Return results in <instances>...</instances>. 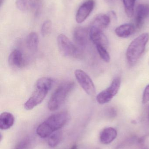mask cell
Instances as JSON below:
<instances>
[{"instance_id":"cell-9","label":"cell","mask_w":149,"mask_h":149,"mask_svg":"<svg viewBox=\"0 0 149 149\" xmlns=\"http://www.w3.org/2000/svg\"><path fill=\"white\" fill-rule=\"evenodd\" d=\"M89 37L90 40L95 45H99L106 48L108 46V39L102 30L91 26L89 31Z\"/></svg>"},{"instance_id":"cell-18","label":"cell","mask_w":149,"mask_h":149,"mask_svg":"<svg viewBox=\"0 0 149 149\" xmlns=\"http://www.w3.org/2000/svg\"><path fill=\"white\" fill-rule=\"evenodd\" d=\"M26 45L29 50L32 52L37 51L38 45V37L35 32H31L27 36Z\"/></svg>"},{"instance_id":"cell-1","label":"cell","mask_w":149,"mask_h":149,"mask_svg":"<svg viewBox=\"0 0 149 149\" xmlns=\"http://www.w3.org/2000/svg\"><path fill=\"white\" fill-rule=\"evenodd\" d=\"M68 119L69 116L66 112L52 115L38 126L36 129L37 134L41 138H46L63 127Z\"/></svg>"},{"instance_id":"cell-3","label":"cell","mask_w":149,"mask_h":149,"mask_svg":"<svg viewBox=\"0 0 149 149\" xmlns=\"http://www.w3.org/2000/svg\"><path fill=\"white\" fill-rule=\"evenodd\" d=\"M149 40V34L144 33L134 39L129 45L126 52L127 60L130 64L137 62L145 51Z\"/></svg>"},{"instance_id":"cell-15","label":"cell","mask_w":149,"mask_h":149,"mask_svg":"<svg viewBox=\"0 0 149 149\" xmlns=\"http://www.w3.org/2000/svg\"><path fill=\"white\" fill-rule=\"evenodd\" d=\"M135 29L134 26L131 24H125L117 27L115 30L116 35L122 38H127L133 35Z\"/></svg>"},{"instance_id":"cell-26","label":"cell","mask_w":149,"mask_h":149,"mask_svg":"<svg viewBox=\"0 0 149 149\" xmlns=\"http://www.w3.org/2000/svg\"><path fill=\"white\" fill-rule=\"evenodd\" d=\"M70 149H78V146L76 144L73 145L72 147Z\"/></svg>"},{"instance_id":"cell-17","label":"cell","mask_w":149,"mask_h":149,"mask_svg":"<svg viewBox=\"0 0 149 149\" xmlns=\"http://www.w3.org/2000/svg\"><path fill=\"white\" fill-rule=\"evenodd\" d=\"M15 122L14 116L11 113L3 112L0 116V128L6 130L10 128Z\"/></svg>"},{"instance_id":"cell-29","label":"cell","mask_w":149,"mask_h":149,"mask_svg":"<svg viewBox=\"0 0 149 149\" xmlns=\"http://www.w3.org/2000/svg\"></svg>"},{"instance_id":"cell-5","label":"cell","mask_w":149,"mask_h":149,"mask_svg":"<svg viewBox=\"0 0 149 149\" xmlns=\"http://www.w3.org/2000/svg\"><path fill=\"white\" fill-rule=\"evenodd\" d=\"M57 44L60 52L64 56L74 58L82 56L81 49L64 34H60L57 37Z\"/></svg>"},{"instance_id":"cell-20","label":"cell","mask_w":149,"mask_h":149,"mask_svg":"<svg viewBox=\"0 0 149 149\" xmlns=\"http://www.w3.org/2000/svg\"><path fill=\"white\" fill-rule=\"evenodd\" d=\"M62 138V134L61 132H54L49 137L48 145L51 148H54L58 145Z\"/></svg>"},{"instance_id":"cell-12","label":"cell","mask_w":149,"mask_h":149,"mask_svg":"<svg viewBox=\"0 0 149 149\" xmlns=\"http://www.w3.org/2000/svg\"><path fill=\"white\" fill-rule=\"evenodd\" d=\"M41 0H16V6L22 11H28L31 10H38Z\"/></svg>"},{"instance_id":"cell-4","label":"cell","mask_w":149,"mask_h":149,"mask_svg":"<svg viewBox=\"0 0 149 149\" xmlns=\"http://www.w3.org/2000/svg\"><path fill=\"white\" fill-rule=\"evenodd\" d=\"M74 86V82L68 81L60 85L52 93L48 103L49 110L54 111L57 110L66 100Z\"/></svg>"},{"instance_id":"cell-13","label":"cell","mask_w":149,"mask_h":149,"mask_svg":"<svg viewBox=\"0 0 149 149\" xmlns=\"http://www.w3.org/2000/svg\"><path fill=\"white\" fill-rule=\"evenodd\" d=\"M117 135V131L114 128H106L104 129L100 133V141L103 144H109L115 139Z\"/></svg>"},{"instance_id":"cell-14","label":"cell","mask_w":149,"mask_h":149,"mask_svg":"<svg viewBox=\"0 0 149 149\" xmlns=\"http://www.w3.org/2000/svg\"><path fill=\"white\" fill-rule=\"evenodd\" d=\"M9 64L13 67L21 68L24 65L22 53L19 50L15 49L11 52L8 57Z\"/></svg>"},{"instance_id":"cell-6","label":"cell","mask_w":149,"mask_h":149,"mask_svg":"<svg viewBox=\"0 0 149 149\" xmlns=\"http://www.w3.org/2000/svg\"><path fill=\"white\" fill-rule=\"evenodd\" d=\"M121 80L119 77L114 79L109 87L101 91L96 96V100L100 104L108 103L117 94L120 87Z\"/></svg>"},{"instance_id":"cell-25","label":"cell","mask_w":149,"mask_h":149,"mask_svg":"<svg viewBox=\"0 0 149 149\" xmlns=\"http://www.w3.org/2000/svg\"><path fill=\"white\" fill-rule=\"evenodd\" d=\"M105 1L106 3L111 4V3H113V2H114V1H115V0H105Z\"/></svg>"},{"instance_id":"cell-2","label":"cell","mask_w":149,"mask_h":149,"mask_svg":"<svg viewBox=\"0 0 149 149\" xmlns=\"http://www.w3.org/2000/svg\"><path fill=\"white\" fill-rule=\"evenodd\" d=\"M53 82L52 79L49 77L38 79L36 81L31 96L24 103V108L26 110H31L40 104L50 90Z\"/></svg>"},{"instance_id":"cell-7","label":"cell","mask_w":149,"mask_h":149,"mask_svg":"<svg viewBox=\"0 0 149 149\" xmlns=\"http://www.w3.org/2000/svg\"><path fill=\"white\" fill-rule=\"evenodd\" d=\"M74 74L79 84L87 94L90 95H94L96 89L90 76L84 71L79 69L75 71Z\"/></svg>"},{"instance_id":"cell-23","label":"cell","mask_w":149,"mask_h":149,"mask_svg":"<svg viewBox=\"0 0 149 149\" xmlns=\"http://www.w3.org/2000/svg\"><path fill=\"white\" fill-rule=\"evenodd\" d=\"M29 138H25L21 141L16 146L15 149H28L30 146L31 141Z\"/></svg>"},{"instance_id":"cell-21","label":"cell","mask_w":149,"mask_h":149,"mask_svg":"<svg viewBox=\"0 0 149 149\" xmlns=\"http://www.w3.org/2000/svg\"><path fill=\"white\" fill-rule=\"evenodd\" d=\"M96 49L98 53L102 60L106 63H108L110 60V56L109 53L106 50V48L101 45H96Z\"/></svg>"},{"instance_id":"cell-19","label":"cell","mask_w":149,"mask_h":149,"mask_svg":"<svg viewBox=\"0 0 149 149\" xmlns=\"http://www.w3.org/2000/svg\"><path fill=\"white\" fill-rule=\"evenodd\" d=\"M136 0H123L125 12L129 17H133L134 13V5Z\"/></svg>"},{"instance_id":"cell-11","label":"cell","mask_w":149,"mask_h":149,"mask_svg":"<svg viewBox=\"0 0 149 149\" xmlns=\"http://www.w3.org/2000/svg\"><path fill=\"white\" fill-rule=\"evenodd\" d=\"M149 17V4H140L136 8L135 22L136 27L141 29L145 20Z\"/></svg>"},{"instance_id":"cell-24","label":"cell","mask_w":149,"mask_h":149,"mask_svg":"<svg viewBox=\"0 0 149 149\" xmlns=\"http://www.w3.org/2000/svg\"><path fill=\"white\" fill-rule=\"evenodd\" d=\"M149 101V85L147 86L143 91V94L142 102L146 104Z\"/></svg>"},{"instance_id":"cell-10","label":"cell","mask_w":149,"mask_h":149,"mask_svg":"<svg viewBox=\"0 0 149 149\" xmlns=\"http://www.w3.org/2000/svg\"><path fill=\"white\" fill-rule=\"evenodd\" d=\"M89 31L86 28L77 27L73 31V36L76 45L80 49H84L87 44Z\"/></svg>"},{"instance_id":"cell-27","label":"cell","mask_w":149,"mask_h":149,"mask_svg":"<svg viewBox=\"0 0 149 149\" xmlns=\"http://www.w3.org/2000/svg\"><path fill=\"white\" fill-rule=\"evenodd\" d=\"M3 1L4 0H1V1H0V3H1V6L2 4L3 3Z\"/></svg>"},{"instance_id":"cell-22","label":"cell","mask_w":149,"mask_h":149,"mask_svg":"<svg viewBox=\"0 0 149 149\" xmlns=\"http://www.w3.org/2000/svg\"><path fill=\"white\" fill-rule=\"evenodd\" d=\"M52 28V22L50 20H46L45 21L41 28V31L42 35L43 36L48 35L50 32Z\"/></svg>"},{"instance_id":"cell-16","label":"cell","mask_w":149,"mask_h":149,"mask_svg":"<svg viewBox=\"0 0 149 149\" xmlns=\"http://www.w3.org/2000/svg\"><path fill=\"white\" fill-rule=\"evenodd\" d=\"M110 22L111 18L108 14H100L94 18L91 26L96 27L102 30L108 26Z\"/></svg>"},{"instance_id":"cell-28","label":"cell","mask_w":149,"mask_h":149,"mask_svg":"<svg viewBox=\"0 0 149 149\" xmlns=\"http://www.w3.org/2000/svg\"><path fill=\"white\" fill-rule=\"evenodd\" d=\"M148 119L149 120V107H148Z\"/></svg>"},{"instance_id":"cell-8","label":"cell","mask_w":149,"mask_h":149,"mask_svg":"<svg viewBox=\"0 0 149 149\" xmlns=\"http://www.w3.org/2000/svg\"><path fill=\"white\" fill-rule=\"evenodd\" d=\"M95 6L94 0H87L79 7L76 15V21L78 23L83 22L90 15Z\"/></svg>"}]
</instances>
